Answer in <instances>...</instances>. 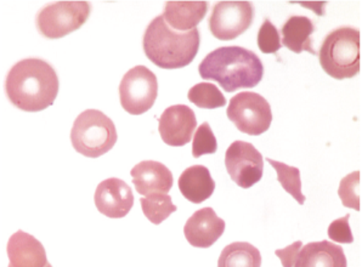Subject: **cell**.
Listing matches in <instances>:
<instances>
[{"label": "cell", "instance_id": "6da1fadb", "mask_svg": "<svg viewBox=\"0 0 362 267\" xmlns=\"http://www.w3.org/2000/svg\"><path fill=\"white\" fill-rule=\"evenodd\" d=\"M59 89L57 71L40 59L18 61L5 79L8 99L25 112H40L50 107L55 102Z\"/></svg>", "mask_w": 362, "mask_h": 267}, {"label": "cell", "instance_id": "7a4b0ae2", "mask_svg": "<svg viewBox=\"0 0 362 267\" xmlns=\"http://www.w3.org/2000/svg\"><path fill=\"white\" fill-rule=\"evenodd\" d=\"M204 81H214L226 93L252 89L262 82L264 66L255 52L241 47H223L209 52L199 66Z\"/></svg>", "mask_w": 362, "mask_h": 267}, {"label": "cell", "instance_id": "3957f363", "mask_svg": "<svg viewBox=\"0 0 362 267\" xmlns=\"http://www.w3.org/2000/svg\"><path fill=\"white\" fill-rule=\"evenodd\" d=\"M201 35L197 28L189 32L172 30L157 16L150 22L144 35V52L147 59L163 69H184L190 65L199 52Z\"/></svg>", "mask_w": 362, "mask_h": 267}, {"label": "cell", "instance_id": "277c9868", "mask_svg": "<svg viewBox=\"0 0 362 267\" xmlns=\"http://www.w3.org/2000/svg\"><path fill=\"white\" fill-rule=\"evenodd\" d=\"M320 65L329 77L343 81L360 72V30L343 26L329 32L321 44Z\"/></svg>", "mask_w": 362, "mask_h": 267}, {"label": "cell", "instance_id": "5b68a950", "mask_svg": "<svg viewBox=\"0 0 362 267\" xmlns=\"http://www.w3.org/2000/svg\"><path fill=\"white\" fill-rule=\"evenodd\" d=\"M116 125L98 109H86L76 118L71 130L74 150L88 158H99L116 145Z\"/></svg>", "mask_w": 362, "mask_h": 267}, {"label": "cell", "instance_id": "8992f818", "mask_svg": "<svg viewBox=\"0 0 362 267\" xmlns=\"http://www.w3.org/2000/svg\"><path fill=\"white\" fill-rule=\"evenodd\" d=\"M90 11L88 1H57L39 11L37 28L45 38H62L79 30L88 21Z\"/></svg>", "mask_w": 362, "mask_h": 267}, {"label": "cell", "instance_id": "52a82bcc", "mask_svg": "<svg viewBox=\"0 0 362 267\" xmlns=\"http://www.w3.org/2000/svg\"><path fill=\"white\" fill-rule=\"evenodd\" d=\"M226 114L240 131L253 136L267 131L272 121L270 104L265 97L252 91L233 96Z\"/></svg>", "mask_w": 362, "mask_h": 267}, {"label": "cell", "instance_id": "ba28073f", "mask_svg": "<svg viewBox=\"0 0 362 267\" xmlns=\"http://www.w3.org/2000/svg\"><path fill=\"white\" fill-rule=\"evenodd\" d=\"M158 95L156 74L145 66L129 69L119 84V100L125 112L140 116L151 109Z\"/></svg>", "mask_w": 362, "mask_h": 267}, {"label": "cell", "instance_id": "9c48e42d", "mask_svg": "<svg viewBox=\"0 0 362 267\" xmlns=\"http://www.w3.org/2000/svg\"><path fill=\"white\" fill-rule=\"evenodd\" d=\"M255 6L250 1H219L209 18V30L219 40H233L253 23Z\"/></svg>", "mask_w": 362, "mask_h": 267}, {"label": "cell", "instance_id": "30bf717a", "mask_svg": "<svg viewBox=\"0 0 362 267\" xmlns=\"http://www.w3.org/2000/svg\"><path fill=\"white\" fill-rule=\"evenodd\" d=\"M225 167L236 185L250 189L263 177V155L252 143L238 140L226 150Z\"/></svg>", "mask_w": 362, "mask_h": 267}, {"label": "cell", "instance_id": "8fae6325", "mask_svg": "<svg viewBox=\"0 0 362 267\" xmlns=\"http://www.w3.org/2000/svg\"><path fill=\"white\" fill-rule=\"evenodd\" d=\"M196 126L197 119L194 109L186 105H175L162 113L158 131L165 145L181 147L190 143Z\"/></svg>", "mask_w": 362, "mask_h": 267}, {"label": "cell", "instance_id": "7c38bea8", "mask_svg": "<svg viewBox=\"0 0 362 267\" xmlns=\"http://www.w3.org/2000/svg\"><path fill=\"white\" fill-rule=\"evenodd\" d=\"M95 206L101 214L110 219H122L128 215L133 208V191L121 179L110 177L98 186Z\"/></svg>", "mask_w": 362, "mask_h": 267}, {"label": "cell", "instance_id": "4fadbf2b", "mask_svg": "<svg viewBox=\"0 0 362 267\" xmlns=\"http://www.w3.org/2000/svg\"><path fill=\"white\" fill-rule=\"evenodd\" d=\"M225 226L224 220L216 215L213 208H203L186 221L184 235L194 248H211L223 236Z\"/></svg>", "mask_w": 362, "mask_h": 267}, {"label": "cell", "instance_id": "5bb4252c", "mask_svg": "<svg viewBox=\"0 0 362 267\" xmlns=\"http://www.w3.org/2000/svg\"><path fill=\"white\" fill-rule=\"evenodd\" d=\"M130 175L138 194L143 196L168 194L174 184L172 172L164 164L156 160L140 162L132 169Z\"/></svg>", "mask_w": 362, "mask_h": 267}, {"label": "cell", "instance_id": "9a60e30c", "mask_svg": "<svg viewBox=\"0 0 362 267\" xmlns=\"http://www.w3.org/2000/svg\"><path fill=\"white\" fill-rule=\"evenodd\" d=\"M11 267H47L49 265L43 244L30 233L18 230L6 247Z\"/></svg>", "mask_w": 362, "mask_h": 267}, {"label": "cell", "instance_id": "2e32d148", "mask_svg": "<svg viewBox=\"0 0 362 267\" xmlns=\"http://www.w3.org/2000/svg\"><path fill=\"white\" fill-rule=\"evenodd\" d=\"M293 267H348V263L341 247L320 241L302 247Z\"/></svg>", "mask_w": 362, "mask_h": 267}, {"label": "cell", "instance_id": "e0dca14e", "mask_svg": "<svg viewBox=\"0 0 362 267\" xmlns=\"http://www.w3.org/2000/svg\"><path fill=\"white\" fill-rule=\"evenodd\" d=\"M207 11V1H168L162 16L172 30L185 33L194 30Z\"/></svg>", "mask_w": 362, "mask_h": 267}, {"label": "cell", "instance_id": "ac0fdd59", "mask_svg": "<svg viewBox=\"0 0 362 267\" xmlns=\"http://www.w3.org/2000/svg\"><path fill=\"white\" fill-rule=\"evenodd\" d=\"M179 190L187 201L194 204L207 201L216 190V182L204 165H192L179 177Z\"/></svg>", "mask_w": 362, "mask_h": 267}, {"label": "cell", "instance_id": "d6986e66", "mask_svg": "<svg viewBox=\"0 0 362 267\" xmlns=\"http://www.w3.org/2000/svg\"><path fill=\"white\" fill-rule=\"evenodd\" d=\"M314 32V23L310 18L294 15L291 16L282 26L281 44L296 54L309 52L313 55H317V52L313 48V39H311Z\"/></svg>", "mask_w": 362, "mask_h": 267}, {"label": "cell", "instance_id": "ffe728a7", "mask_svg": "<svg viewBox=\"0 0 362 267\" xmlns=\"http://www.w3.org/2000/svg\"><path fill=\"white\" fill-rule=\"evenodd\" d=\"M260 266V251L248 242H233L229 246L225 247L218 260V267Z\"/></svg>", "mask_w": 362, "mask_h": 267}, {"label": "cell", "instance_id": "44dd1931", "mask_svg": "<svg viewBox=\"0 0 362 267\" xmlns=\"http://www.w3.org/2000/svg\"><path fill=\"white\" fill-rule=\"evenodd\" d=\"M144 215L153 225H160L168 219L173 213L177 210V206L173 204L172 197L168 194H152L145 198L140 199Z\"/></svg>", "mask_w": 362, "mask_h": 267}, {"label": "cell", "instance_id": "7402d4cb", "mask_svg": "<svg viewBox=\"0 0 362 267\" xmlns=\"http://www.w3.org/2000/svg\"><path fill=\"white\" fill-rule=\"evenodd\" d=\"M267 162L272 164L274 169L277 172V180L287 194H291L298 204L303 206L305 203L306 197L302 192V180H300V170L296 167H291L282 162L270 160L267 158Z\"/></svg>", "mask_w": 362, "mask_h": 267}, {"label": "cell", "instance_id": "603a6c76", "mask_svg": "<svg viewBox=\"0 0 362 267\" xmlns=\"http://www.w3.org/2000/svg\"><path fill=\"white\" fill-rule=\"evenodd\" d=\"M187 97L197 107L206 108V109L224 107L226 105L225 96L220 93L218 86L214 85L213 83L196 84L189 90Z\"/></svg>", "mask_w": 362, "mask_h": 267}, {"label": "cell", "instance_id": "cb8c5ba5", "mask_svg": "<svg viewBox=\"0 0 362 267\" xmlns=\"http://www.w3.org/2000/svg\"><path fill=\"white\" fill-rule=\"evenodd\" d=\"M338 196L345 208L360 211V199H361V172H351L341 179Z\"/></svg>", "mask_w": 362, "mask_h": 267}, {"label": "cell", "instance_id": "d4e9b609", "mask_svg": "<svg viewBox=\"0 0 362 267\" xmlns=\"http://www.w3.org/2000/svg\"><path fill=\"white\" fill-rule=\"evenodd\" d=\"M218 150L216 135L211 131L207 121L203 123L194 133L192 141V155L199 158L204 155H214Z\"/></svg>", "mask_w": 362, "mask_h": 267}, {"label": "cell", "instance_id": "484cf974", "mask_svg": "<svg viewBox=\"0 0 362 267\" xmlns=\"http://www.w3.org/2000/svg\"><path fill=\"white\" fill-rule=\"evenodd\" d=\"M258 47L264 54H275L282 48L280 32L272 22L267 18L258 32Z\"/></svg>", "mask_w": 362, "mask_h": 267}, {"label": "cell", "instance_id": "4316f807", "mask_svg": "<svg viewBox=\"0 0 362 267\" xmlns=\"http://www.w3.org/2000/svg\"><path fill=\"white\" fill-rule=\"evenodd\" d=\"M350 214H346L344 218L337 219L328 227V237L337 243L341 244H350L353 243L354 237L349 225Z\"/></svg>", "mask_w": 362, "mask_h": 267}, {"label": "cell", "instance_id": "83f0119b", "mask_svg": "<svg viewBox=\"0 0 362 267\" xmlns=\"http://www.w3.org/2000/svg\"><path fill=\"white\" fill-rule=\"evenodd\" d=\"M302 247V241H298L294 242L293 244H291V246L286 247L284 249H277L275 254L280 258L282 266L293 267Z\"/></svg>", "mask_w": 362, "mask_h": 267}, {"label": "cell", "instance_id": "f1b7e54d", "mask_svg": "<svg viewBox=\"0 0 362 267\" xmlns=\"http://www.w3.org/2000/svg\"><path fill=\"white\" fill-rule=\"evenodd\" d=\"M8 267H11V266H8ZM47 267H52V265H50V263H49L48 266Z\"/></svg>", "mask_w": 362, "mask_h": 267}]
</instances>
